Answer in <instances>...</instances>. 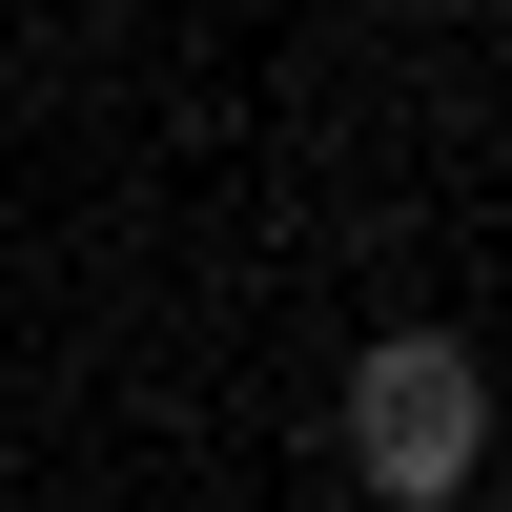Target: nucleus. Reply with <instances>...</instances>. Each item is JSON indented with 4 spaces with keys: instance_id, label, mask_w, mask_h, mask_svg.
I'll return each mask as SVG.
<instances>
[{
    "instance_id": "obj_1",
    "label": "nucleus",
    "mask_w": 512,
    "mask_h": 512,
    "mask_svg": "<svg viewBox=\"0 0 512 512\" xmlns=\"http://www.w3.org/2000/svg\"><path fill=\"white\" fill-rule=\"evenodd\" d=\"M328 431H349L369 512H472V472H492V349L472 328H369Z\"/></svg>"
}]
</instances>
